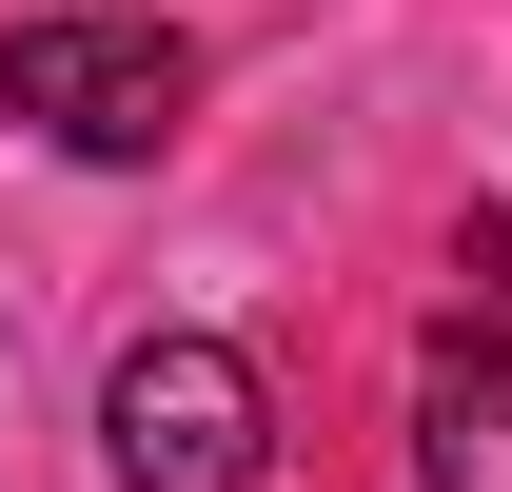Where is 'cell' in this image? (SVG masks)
I'll list each match as a JSON object with an SVG mask.
<instances>
[{
  "label": "cell",
  "mask_w": 512,
  "mask_h": 492,
  "mask_svg": "<svg viewBox=\"0 0 512 492\" xmlns=\"http://www.w3.org/2000/svg\"><path fill=\"white\" fill-rule=\"evenodd\" d=\"M99 453H119V492H256L276 473V374L237 335H138L99 374Z\"/></svg>",
  "instance_id": "1"
},
{
  "label": "cell",
  "mask_w": 512,
  "mask_h": 492,
  "mask_svg": "<svg viewBox=\"0 0 512 492\" xmlns=\"http://www.w3.org/2000/svg\"><path fill=\"white\" fill-rule=\"evenodd\" d=\"M0 119H40L60 158H158L197 119L178 20H0Z\"/></svg>",
  "instance_id": "2"
},
{
  "label": "cell",
  "mask_w": 512,
  "mask_h": 492,
  "mask_svg": "<svg viewBox=\"0 0 512 492\" xmlns=\"http://www.w3.org/2000/svg\"><path fill=\"white\" fill-rule=\"evenodd\" d=\"M414 473L434 492H512V335H473V315L434 335V374H414Z\"/></svg>",
  "instance_id": "3"
}]
</instances>
